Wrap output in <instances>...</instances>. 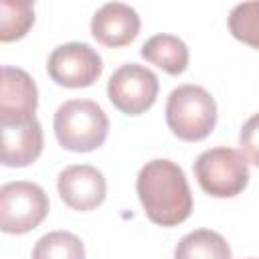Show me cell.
<instances>
[{
  "mask_svg": "<svg viewBox=\"0 0 259 259\" xmlns=\"http://www.w3.org/2000/svg\"><path fill=\"white\" fill-rule=\"evenodd\" d=\"M136 190L146 217L160 227H176L192 212V194L184 170L166 158L142 166Z\"/></svg>",
  "mask_w": 259,
  "mask_h": 259,
  "instance_id": "obj_1",
  "label": "cell"
},
{
  "mask_svg": "<svg viewBox=\"0 0 259 259\" xmlns=\"http://www.w3.org/2000/svg\"><path fill=\"white\" fill-rule=\"evenodd\" d=\"M55 136L65 150L93 152L107 140L109 119L91 99H69L59 105L53 119Z\"/></svg>",
  "mask_w": 259,
  "mask_h": 259,
  "instance_id": "obj_2",
  "label": "cell"
},
{
  "mask_svg": "<svg viewBox=\"0 0 259 259\" xmlns=\"http://www.w3.org/2000/svg\"><path fill=\"white\" fill-rule=\"evenodd\" d=\"M166 123L184 142L204 140L217 125L214 97L204 87L192 83L172 89L166 101Z\"/></svg>",
  "mask_w": 259,
  "mask_h": 259,
  "instance_id": "obj_3",
  "label": "cell"
},
{
  "mask_svg": "<svg viewBox=\"0 0 259 259\" xmlns=\"http://www.w3.org/2000/svg\"><path fill=\"white\" fill-rule=\"evenodd\" d=\"M194 176L208 196L233 198L249 184V162L235 148H210L196 158Z\"/></svg>",
  "mask_w": 259,
  "mask_h": 259,
  "instance_id": "obj_4",
  "label": "cell"
},
{
  "mask_svg": "<svg viewBox=\"0 0 259 259\" xmlns=\"http://www.w3.org/2000/svg\"><path fill=\"white\" fill-rule=\"evenodd\" d=\"M49 214L47 192L28 180L6 182L0 188V229L8 235H24L36 229Z\"/></svg>",
  "mask_w": 259,
  "mask_h": 259,
  "instance_id": "obj_5",
  "label": "cell"
},
{
  "mask_svg": "<svg viewBox=\"0 0 259 259\" xmlns=\"http://www.w3.org/2000/svg\"><path fill=\"white\" fill-rule=\"evenodd\" d=\"M158 77L144 65L125 63L113 71L107 81V97L125 115H140L148 111L158 97Z\"/></svg>",
  "mask_w": 259,
  "mask_h": 259,
  "instance_id": "obj_6",
  "label": "cell"
},
{
  "mask_svg": "<svg viewBox=\"0 0 259 259\" xmlns=\"http://www.w3.org/2000/svg\"><path fill=\"white\" fill-rule=\"evenodd\" d=\"M49 77L69 89L93 85L103 73L101 55L87 42H67L57 47L47 61Z\"/></svg>",
  "mask_w": 259,
  "mask_h": 259,
  "instance_id": "obj_7",
  "label": "cell"
},
{
  "mask_svg": "<svg viewBox=\"0 0 259 259\" xmlns=\"http://www.w3.org/2000/svg\"><path fill=\"white\" fill-rule=\"evenodd\" d=\"M38 89L34 79L18 67L4 65L0 81V123H26L34 119Z\"/></svg>",
  "mask_w": 259,
  "mask_h": 259,
  "instance_id": "obj_8",
  "label": "cell"
},
{
  "mask_svg": "<svg viewBox=\"0 0 259 259\" xmlns=\"http://www.w3.org/2000/svg\"><path fill=\"white\" fill-rule=\"evenodd\" d=\"M61 200L73 210H93L105 200L107 182L105 176L89 164H73L61 170L57 178Z\"/></svg>",
  "mask_w": 259,
  "mask_h": 259,
  "instance_id": "obj_9",
  "label": "cell"
},
{
  "mask_svg": "<svg viewBox=\"0 0 259 259\" xmlns=\"http://www.w3.org/2000/svg\"><path fill=\"white\" fill-rule=\"evenodd\" d=\"M140 26L138 12L123 2H107L91 18L93 38L109 49L130 45L140 34Z\"/></svg>",
  "mask_w": 259,
  "mask_h": 259,
  "instance_id": "obj_10",
  "label": "cell"
},
{
  "mask_svg": "<svg viewBox=\"0 0 259 259\" xmlns=\"http://www.w3.org/2000/svg\"><path fill=\"white\" fill-rule=\"evenodd\" d=\"M42 152V127L38 119L26 123L2 125V164L8 168H24L36 162Z\"/></svg>",
  "mask_w": 259,
  "mask_h": 259,
  "instance_id": "obj_11",
  "label": "cell"
},
{
  "mask_svg": "<svg viewBox=\"0 0 259 259\" xmlns=\"http://www.w3.org/2000/svg\"><path fill=\"white\" fill-rule=\"evenodd\" d=\"M140 55L148 63L166 71L168 75H180L188 67V47L182 38L174 34L162 32V34L150 36L142 45Z\"/></svg>",
  "mask_w": 259,
  "mask_h": 259,
  "instance_id": "obj_12",
  "label": "cell"
},
{
  "mask_svg": "<svg viewBox=\"0 0 259 259\" xmlns=\"http://www.w3.org/2000/svg\"><path fill=\"white\" fill-rule=\"evenodd\" d=\"M174 259H231V247L221 233L196 229L178 241Z\"/></svg>",
  "mask_w": 259,
  "mask_h": 259,
  "instance_id": "obj_13",
  "label": "cell"
},
{
  "mask_svg": "<svg viewBox=\"0 0 259 259\" xmlns=\"http://www.w3.org/2000/svg\"><path fill=\"white\" fill-rule=\"evenodd\" d=\"M34 24V6L28 0L0 2V40L12 42L22 38Z\"/></svg>",
  "mask_w": 259,
  "mask_h": 259,
  "instance_id": "obj_14",
  "label": "cell"
},
{
  "mask_svg": "<svg viewBox=\"0 0 259 259\" xmlns=\"http://www.w3.org/2000/svg\"><path fill=\"white\" fill-rule=\"evenodd\" d=\"M30 259H85V247L77 235L53 231L34 243Z\"/></svg>",
  "mask_w": 259,
  "mask_h": 259,
  "instance_id": "obj_15",
  "label": "cell"
},
{
  "mask_svg": "<svg viewBox=\"0 0 259 259\" xmlns=\"http://www.w3.org/2000/svg\"><path fill=\"white\" fill-rule=\"evenodd\" d=\"M229 30L243 45L259 51V2H241L229 14Z\"/></svg>",
  "mask_w": 259,
  "mask_h": 259,
  "instance_id": "obj_16",
  "label": "cell"
},
{
  "mask_svg": "<svg viewBox=\"0 0 259 259\" xmlns=\"http://www.w3.org/2000/svg\"><path fill=\"white\" fill-rule=\"evenodd\" d=\"M239 144H241V152L247 158V162L259 168V113L251 115L243 123L239 132Z\"/></svg>",
  "mask_w": 259,
  "mask_h": 259,
  "instance_id": "obj_17",
  "label": "cell"
}]
</instances>
